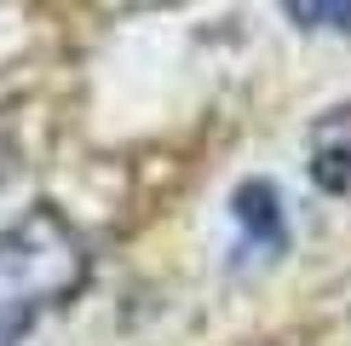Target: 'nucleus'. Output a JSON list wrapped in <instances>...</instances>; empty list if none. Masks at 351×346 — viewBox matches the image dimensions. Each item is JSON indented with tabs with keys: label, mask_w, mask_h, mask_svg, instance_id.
Segmentation results:
<instances>
[{
	"label": "nucleus",
	"mask_w": 351,
	"mask_h": 346,
	"mask_svg": "<svg viewBox=\"0 0 351 346\" xmlns=\"http://www.w3.org/2000/svg\"><path fill=\"white\" fill-rule=\"evenodd\" d=\"M282 12L300 29H334V35H351V0H282Z\"/></svg>",
	"instance_id": "obj_4"
},
{
	"label": "nucleus",
	"mask_w": 351,
	"mask_h": 346,
	"mask_svg": "<svg viewBox=\"0 0 351 346\" xmlns=\"http://www.w3.org/2000/svg\"><path fill=\"white\" fill-rule=\"evenodd\" d=\"M230 220L242 231V254H282L288 249V214L282 191L271 179H242L230 191Z\"/></svg>",
	"instance_id": "obj_2"
},
{
	"label": "nucleus",
	"mask_w": 351,
	"mask_h": 346,
	"mask_svg": "<svg viewBox=\"0 0 351 346\" xmlns=\"http://www.w3.org/2000/svg\"><path fill=\"white\" fill-rule=\"evenodd\" d=\"M93 277V249L64 208H29L0 225V346H23V335L64 300H75Z\"/></svg>",
	"instance_id": "obj_1"
},
{
	"label": "nucleus",
	"mask_w": 351,
	"mask_h": 346,
	"mask_svg": "<svg viewBox=\"0 0 351 346\" xmlns=\"http://www.w3.org/2000/svg\"><path fill=\"white\" fill-rule=\"evenodd\" d=\"M12 156H18V144H12V127L0 122V179L12 173Z\"/></svg>",
	"instance_id": "obj_5"
},
{
	"label": "nucleus",
	"mask_w": 351,
	"mask_h": 346,
	"mask_svg": "<svg viewBox=\"0 0 351 346\" xmlns=\"http://www.w3.org/2000/svg\"><path fill=\"white\" fill-rule=\"evenodd\" d=\"M305 168H311V185L323 196H351V110H328L311 122Z\"/></svg>",
	"instance_id": "obj_3"
}]
</instances>
